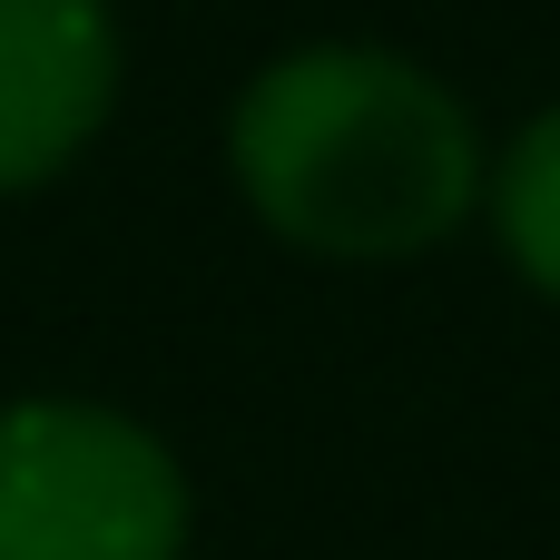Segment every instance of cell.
Masks as SVG:
<instances>
[{"label": "cell", "mask_w": 560, "mask_h": 560, "mask_svg": "<svg viewBox=\"0 0 560 560\" xmlns=\"http://www.w3.org/2000/svg\"><path fill=\"white\" fill-rule=\"evenodd\" d=\"M118 10L108 0H0V197L49 187L118 108Z\"/></svg>", "instance_id": "3"}, {"label": "cell", "mask_w": 560, "mask_h": 560, "mask_svg": "<svg viewBox=\"0 0 560 560\" xmlns=\"http://www.w3.org/2000/svg\"><path fill=\"white\" fill-rule=\"evenodd\" d=\"M187 463L118 404H0V560H187Z\"/></svg>", "instance_id": "2"}, {"label": "cell", "mask_w": 560, "mask_h": 560, "mask_svg": "<svg viewBox=\"0 0 560 560\" xmlns=\"http://www.w3.org/2000/svg\"><path fill=\"white\" fill-rule=\"evenodd\" d=\"M226 167L266 236L335 266L423 256L492 197L463 89L374 39H305L266 59L226 108Z\"/></svg>", "instance_id": "1"}, {"label": "cell", "mask_w": 560, "mask_h": 560, "mask_svg": "<svg viewBox=\"0 0 560 560\" xmlns=\"http://www.w3.org/2000/svg\"><path fill=\"white\" fill-rule=\"evenodd\" d=\"M482 207H492V236H502L512 276L560 305V108H541V118L502 148Z\"/></svg>", "instance_id": "4"}]
</instances>
